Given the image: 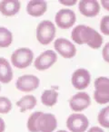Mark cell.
Segmentation results:
<instances>
[{
  "label": "cell",
  "instance_id": "f1b7e54d",
  "mask_svg": "<svg viewBox=\"0 0 109 132\" xmlns=\"http://www.w3.org/2000/svg\"><path fill=\"white\" fill-rule=\"evenodd\" d=\"M0 90H1V86H0Z\"/></svg>",
  "mask_w": 109,
  "mask_h": 132
},
{
  "label": "cell",
  "instance_id": "4316f807",
  "mask_svg": "<svg viewBox=\"0 0 109 132\" xmlns=\"http://www.w3.org/2000/svg\"><path fill=\"white\" fill-rule=\"evenodd\" d=\"M59 2L63 5H66V6H74V5L76 3V0H73V1H65V0H60Z\"/></svg>",
  "mask_w": 109,
  "mask_h": 132
},
{
  "label": "cell",
  "instance_id": "8992f818",
  "mask_svg": "<svg viewBox=\"0 0 109 132\" xmlns=\"http://www.w3.org/2000/svg\"><path fill=\"white\" fill-rule=\"evenodd\" d=\"M69 132H85L89 128L88 118L82 113H73L67 119Z\"/></svg>",
  "mask_w": 109,
  "mask_h": 132
},
{
  "label": "cell",
  "instance_id": "8fae6325",
  "mask_svg": "<svg viewBox=\"0 0 109 132\" xmlns=\"http://www.w3.org/2000/svg\"><path fill=\"white\" fill-rule=\"evenodd\" d=\"M71 82L75 89L77 90H83L89 86L91 82V74L86 69L79 68L72 74Z\"/></svg>",
  "mask_w": 109,
  "mask_h": 132
},
{
  "label": "cell",
  "instance_id": "5b68a950",
  "mask_svg": "<svg viewBox=\"0 0 109 132\" xmlns=\"http://www.w3.org/2000/svg\"><path fill=\"white\" fill-rule=\"evenodd\" d=\"M94 99L99 105L109 103V78L100 76L95 80Z\"/></svg>",
  "mask_w": 109,
  "mask_h": 132
},
{
  "label": "cell",
  "instance_id": "cb8c5ba5",
  "mask_svg": "<svg viewBox=\"0 0 109 132\" xmlns=\"http://www.w3.org/2000/svg\"><path fill=\"white\" fill-rule=\"evenodd\" d=\"M86 132H105V130L101 128V127H97V126H94L91 127L87 129Z\"/></svg>",
  "mask_w": 109,
  "mask_h": 132
},
{
  "label": "cell",
  "instance_id": "7c38bea8",
  "mask_svg": "<svg viewBox=\"0 0 109 132\" xmlns=\"http://www.w3.org/2000/svg\"><path fill=\"white\" fill-rule=\"evenodd\" d=\"M55 50L66 59H71L76 56V47L67 38H57L54 43Z\"/></svg>",
  "mask_w": 109,
  "mask_h": 132
},
{
  "label": "cell",
  "instance_id": "ac0fdd59",
  "mask_svg": "<svg viewBox=\"0 0 109 132\" xmlns=\"http://www.w3.org/2000/svg\"><path fill=\"white\" fill-rule=\"evenodd\" d=\"M58 92L55 90H45L41 95V102L46 107H53L57 103Z\"/></svg>",
  "mask_w": 109,
  "mask_h": 132
},
{
  "label": "cell",
  "instance_id": "484cf974",
  "mask_svg": "<svg viewBox=\"0 0 109 132\" xmlns=\"http://www.w3.org/2000/svg\"><path fill=\"white\" fill-rule=\"evenodd\" d=\"M5 130H6V122L0 117V132H5Z\"/></svg>",
  "mask_w": 109,
  "mask_h": 132
},
{
  "label": "cell",
  "instance_id": "6da1fadb",
  "mask_svg": "<svg viewBox=\"0 0 109 132\" xmlns=\"http://www.w3.org/2000/svg\"><path fill=\"white\" fill-rule=\"evenodd\" d=\"M26 127L29 132H55L57 119L52 113L35 111L28 117Z\"/></svg>",
  "mask_w": 109,
  "mask_h": 132
},
{
  "label": "cell",
  "instance_id": "83f0119b",
  "mask_svg": "<svg viewBox=\"0 0 109 132\" xmlns=\"http://www.w3.org/2000/svg\"><path fill=\"white\" fill-rule=\"evenodd\" d=\"M56 132H69V131H67V130H64V129H60V130H57V131H56Z\"/></svg>",
  "mask_w": 109,
  "mask_h": 132
},
{
  "label": "cell",
  "instance_id": "d6986e66",
  "mask_svg": "<svg viewBox=\"0 0 109 132\" xmlns=\"http://www.w3.org/2000/svg\"><path fill=\"white\" fill-rule=\"evenodd\" d=\"M13 43V35L6 27L0 26V48H8Z\"/></svg>",
  "mask_w": 109,
  "mask_h": 132
},
{
  "label": "cell",
  "instance_id": "5bb4252c",
  "mask_svg": "<svg viewBox=\"0 0 109 132\" xmlns=\"http://www.w3.org/2000/svg\"><path fill=\"white\" fill-rule=\"evenodd\" d=\"M47 10V3L44 0H31L26 6V12L33 17H40Z\"/></svg>",
  "mask_w": 109,
  "mask_h": 132
},
{
  "label": "cell",
  "instance_id": "4fadbf2b",
  "mask_svg": "<svg viewBox=\"0 0 109 132\" xmlns=\"http://www.w3.org/2000/svg\"><path fill=\"white\" fill-rule=\"evenodd\" d=\"M81 15L85 17H95L100 12V4L96 0H81L78 4Z\"/></svg>",
  "mask_w": 109,
  "mask_h": 132
},
{
  "label": "cell",
  "instance_id": "3957f363",
  "mask_svg": "<svg viewBox=\"0 0 109 132\" xmlns=\"http://www.w3.org/2000/svg\"><path fill=\"white\" fill-rule=\"evenodd\" d=\"M56 35V28L53 22L44 20L37 24V39L41 44L47 45L53 42Z\"/></svg>",
  "mask_w": 109,
  "mask_h": 132
},
{
  "label": "cell",
  "instance_id": "7402d4cb",
  "mask_svg": "<svg viewBox=\"0 0 109 132\" xmlns=\"http://www.w3.org/2000/svg\"><path fill=\"white\" fill-rule=\"evenodd\" d=\"M100 31L105 35H109V15H105L100 21Z\"/></svg>",
  "mask_w": 109,
  "mask_h": 132
},
{
  "label": "cell",
  "instance_id": "52a82bcc",
  "mask_svg": "<svg viewBox=\"0 0 109 132\" xmlns=\"http://www.w3.org/2000/svg\"><path fill=\"white\" fill-rule=\"evenodd\" d=\"M57 61V54L53 50H46L35 58L34 62L35 68L38 71H46L56 63Z\"/></svg>",
  "mask_w": 109,
  "mask_h": 132
},
{
  "label": "cell",
  "instance_id": "9a60e30c",
  "mask_svg": "<svg viewBox=\"0 0 109 132\" xmlns=\"http://www.w3.org/2000/svg\"><path fill=\"white\" fill-rule=\"evenodd\" d=\"M20 8L21 3L17 0H3L0 2V13L5 16H13L17 15Z\"/></svg>",
  "mask_w": 109,
  "mask_h": 132
},
{
  "label": "cell",
  "instance_id": "2e32d148",
  "mask_svg": "<svg viewBox=\"0 0 109 132\" xmlns=\"http://www.w3.org/2000/svg\"><path fill=\"white\" fill-rule=\"evenodd\" d=\"M13 79V69L8 59L0 57V82L6 84Z\"/></svg>",
  "mask_w": 109,
  "mask_h": 132
},
{
  "label": "cell",
  "instance_id": "603a6c76",
  "mask_svg": "<svg viewBox=\"0 0 109 132\" xmlns=\"http://www.w3.org/2000/svg\"><path fill=\"white\" fill-rule=\"evenodd\" d=\"M102 56L105 62L109 63V42L105 44L102 50Z\"/></svg>",
  "mask_w": 109,
  "mask_h": 132
},
{
  "label": "cell",
  "instance_id": "e0dca14e",
  "mask_svg": "<svg viewBox=\"0 0 109 132\" xmlns=\"http://www.w3.org/2000/svg\"><path fill=\"white\" fill-rule=\"evenodd\" d=\"M37 100L34 95H26L23 96L21 99L17 101L16 105L17 108H19L20 112H26L28 110H31L37 106Z\"/></svg>",
  "mask_w": 109,
  "mask_h": 132
},
{
  "label": "cell",
  "instance_id": "d4e9b609",
  "mask_svg": "<svg viewBox=\"0 0 109 132\" xmlns=\"http://www.w3.org/2000/svg\"><path fill=\"white\" fill-rule=\"evenodd\" d=\"M101 5L106 11L109 12V0H101Z\"/></svg>",
  "mask_w": 109,
  "mask_h": 132
},
{
  "label": "cell",
  "instance_id": "30bf717a",
  "mask_svg": "<svg viewBox=\"0 0 109 132\" xmlns=\"http://www.w3.org/2000/svg\"><path fill=\"white\" fill-rule=\"evenodd\" d=\"M91 105V98L88 93L79 92L73 95L69 100V106L75 113H79L86 110Z\"/></svg>",
  "mask_w": 109,
  "mask_h": 132
},
{
  "label": "cell",
  "instance_id": "ffe728a7",
  "mask_svg": "<svg viewBox=\"0 0 109 132\" xmlns=\"http://www.w3.org/2000/svg\"><path fill=\"white\" fill-rule=\"evenodd\" d=\"M97 121L100 127L109 128V105L105 106L99 111L97 115Z\"/></svg>",
  "mask_w": 109,
  "mask_h": 132
},
{
  "label": "cell",
  "instance_id": "44dd1931",
  "mask_svg": "<svg viewBox=\"0 0 109 132\" xmlns=\"http://www.w3.org/2000/svg\"><path fill=\"white\" fill-rule=\"evenodd\" d=\"M13 109V104L8 97H0V114H8Z\"/></svg>",
  "mask_w": 109,
  "mask_h": 132
},
{
  "label": "cell",
  "instance_id": "ba28073f",
  "mask_svg": "<svg viewBox=\"0 0 109 132\" xmlns=\"http://www.w3.org/2000/svg\"><path fill=\"white\" fill-rule=\"evenodd\" d=\"M56 24L61 29H69L75 24L76 21V15L73 10L64 8L57 11L55 16Z\"/></svg>",
  "mask_w": 109,
  "mask_h": 132
},
{
  "label": "cell",
  "instance_id": "9c48e42d",
  "mask_svg": "<svg viewBox=\"0 0 109 132\" xmlns=\"http://www.w3.org/2000/svg\"><path fill=\"white\" fill-rule=\"evenodd\" d=\"M40 84V80L33 74H25L16 81V88L22 92H30L37 90Z\"/></svg>",
  "mask_w": 109,
  "mask_h": 132
},
{
  "label": "cell",
  "instance_id": "277c9868",
  "mask_svg": "<svg viewBox=\"0 0 109 132\" xmlns=\"http://www.w3.org/2000/svg\"><path fill=\"white\" fill-rule=\"evenodd\" d=\"M34 61V53L31 49L26 47L15 50L11 54V63L18 69L29 67Z\"/></svg>",
  "mask_w": 109,
  "mask_h": 132
},
{
  "label": "cell",
  "instance_id": "7a4b0ae2",
  "mask_svg": "<svg viewBox=\"0 0 109 132\" xmlns=\"http://www.w3.org/2000/svg\"><path fill=\"white\" fill-rule=\"evenodd\" d=\"M71 38L77 44H87L92 49H99L103 44V37L94 28L85 24H78L74 27Z\"/></svg>",
  "mask_w": 109,
  "mask_h": 132
}]
</instances>
